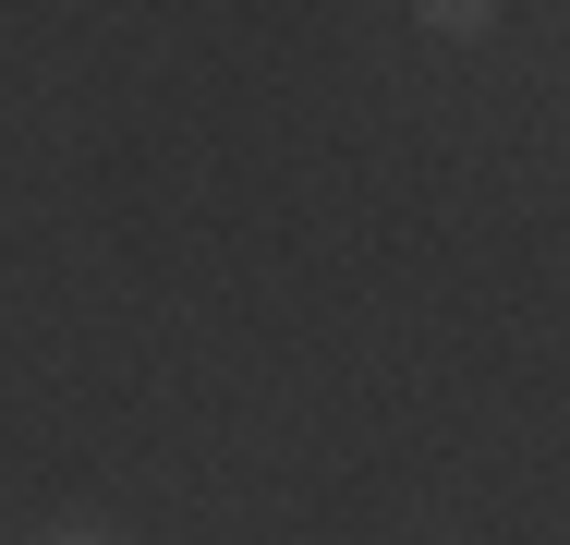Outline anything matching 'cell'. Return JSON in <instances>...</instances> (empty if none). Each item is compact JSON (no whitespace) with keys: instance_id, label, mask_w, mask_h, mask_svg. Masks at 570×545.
<instances>
[{"instance_id":"cell-1","label":"cell","mask_w":570,"mask_h":545,"mask_svg":"<svg viewBox=\"0 0 570 545\" xmlns=\"http://www.w3.org/2000/svg\"><path fill=\"white\" fill-rule=\"evenodd\" d=\"M413 24H438V37H485V24H498V12H485V0H425V12H413Z\"/></svg>"},{"instance_id":"cell-2","label":"cell","mask_w":570,"mask_h":545,"mask_svg":"<svg viewBox=\"0 0 570 545\" xmlns=\"http://www.w3.org/2000/svg\"><path fill=\"white\" fill-rule=\"evenodd\" d=\"M37 545H121V534H110V522H49Z\"/></svg>"}]
</instances>
